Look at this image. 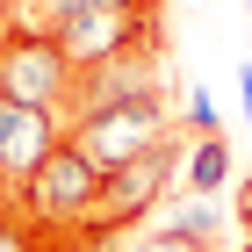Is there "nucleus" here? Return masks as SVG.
<instances>
[{
  "label": "nucleus",
  "mask_w": 252,
  "mask_h": 252,
  "mask_svg": "<svg viewBox=\"0 0 252 252\" xmlns=\"http://www.w3.org/2000/svg\"><path fill=\"white\" fill-rule=\"evenodd\" d=\"M166 137H173L166 94H158V101H130V108H94V116H72V123H65V144H79L101 173L144 158L152 144H166Z\"/></svg>",
  "instance_id": "nucleus-1"
},
{
  "label": "nucleus",
  "mask_w": 252,
  "mask_h": 252,
  "mask_svg": "<svg viewBox=\"0 0 252 252\" xmlns=\"http://www.w3.org/2000/svg\"><path fill=\"white\" fill-rule=\"evenodd\" d=\"M58 144H65V116L0 94V194H7V216H15V202L29 194V180L43 173V158Z\"/></svg>",
  "instance_id": "nucleus-2"
},
{
  "label": "nucleus",
  "mask_w": 252,
  "mask_h": 252,
  "mask_svg": "<svg viewBox=\"0 0 252 252\" xmlns=\"http://www.w3.org/2000/svg\"><path fill=\"white\" fill-rule=\"evenodd\" d=\"M0 94L65 116V101H72V58H65L43 29H7V36H0Z\"/></svg>",
  "instance_id": "nucleus-3"
},
{
  "label": "nucleus",
  "mask_w": 252,
  "mask_h": 252,
  "mask_svg": "<svg viewBox=\"0 0 252 252\" xmlns=\"http://www.w3.org/2000/svg\"><path fill=\"white\" fill-rule=\"evenodd\" d=\"M166 94V51H116V58L72 72V101H65V123L94 116V108H130V101H158Z\"/></svg>",
  "instance_id": "nucleus-4"
},
{
  "label": "nucleus",
  "mask_w": 252,
  "mask_h": 252,
  "mask_svg": "<svg viewBox=\"0 0 252 252\" xmlns=\"http://www.w3.org/2000/svg\"><path fill=\"white\" fill-rule=\"evenodd\" d=\"M158 238H173V245H188V252H216L223 245V231H238L231 223V209L216 202V194H188V202H158V223H152Z\"/></svg>",
  "instance_id": "nucleus-5"
},
{
  "label": "nucleus",
  "mask_w": 252,
  "mask_h": 252,
  "mask_svg": "<svg viewBox=\"0 0 252 252\" xmlns=\"http://www.w3.org/2000/svg\"><path fill=\"white\" fill-rule=\"evenodd\" d=\"M231 180V144H223V130L216 137H188L180 144V188L188 194H216Z\"/></svg>",
  "instance_id": "nucleus-6"
},
{
  "label": "nucleus",
  "mask_w": 252,
  "mask_h": 252,
  "mask_svg": "<svg viewBox=\"0 0 252 252\" xmlns=\"http://www.w3.org/2000/svg\"><path fill=\"white\" fill-rule=\"evenodd\" d=\"M180 130H188V137H216V101H209V87H194V94H188Z\"/></svg>",
  "instance_id": "nucleus-7"
},
{
  "label": "nucleus",
  "mask_w": 252,
  "mask_h": 252,
  "mask_svg": "<svg viewBox=\"0 0 252 252\" xmlns=\"http://www.w3.org/2000/svg\"><path fill=\"white\" fill-rule=\"evenodd\" d=\"M101 252H188V245H173V238H158V231H123V238H108Z\"/></svg>",
  "instance_id": "nucleus-8"
},
{
  "label": "nucleus",
  "mask_w": 252,
  "mask_h": 252,
  "mask_svg": "<svg viewBox=\"0 0 252 252\" xmlns=\"http://www.w3.org/2000/svg\"><path fill=\"white\" fill-rule=\"evenodd\" d=\"M231 223H238V238H252V173H245V188H238V209H231Z\"/></svg>",
  "instance_id": "nucleus-9"
},
{
  "label": "nucleus",
  "mask_w": 252,
  "mask_h": 252,
  "mask_svg": "<svg viewBox=\"0 0 252 252\" xmlns=\"http://www.w3.org/2000/svg\"><path fill=\"white\" fill-rule=\"evenodd\" d=\"M238 108H245V130H252V58L238 65Z\"/></svg>",
  "instance_id": "nucleus-10"
},
{
  "label": "nucleus",
  "mask_w": 252,
  "mask_h": 252,
  "mask_svg": "<svg viewBox=\"0 0 252 252\" xmlns=\"http://www.w3.org/2000/svg\"><path fill=\"white\" fill-rule=\"evenodd\" d=\"M0 252H29V238H22L15 223H0Z\"/></svg>",
  "instance_id": "nucleus-11"
},
{
  "label": "nucleus",
  "mask_w": 252,
  "mask_h": 252,
  "mask_svg": "<svg viewBox=\"0 0 252 252\" xmlns=\"http://www.w3.org/2000/svg\"><path fill=\"white\" fill-rule=\"evenodd\" d=\"M7 29H15V0H0V36H7Z\"/></svg>",
  "instance_id": "nucleus-12"
},
{
  "label": "nucleus",
  "mask_w": 252,
  "mask_h": 252,
  "mask_svg": "<svg viewBox=\"0 0 252 252\" xmlns=\"http://www.w3.org/2000/svg\"><path fill=\"white\" fill-rule=\"evenodd\" d=\"M0 223H7V194H0Z\"/></svg>",
  "instance_id": "nucleus-13"
},
{
  "label": "nucleus",
  "mask_w": 252,
  "mask_h": 252,
  "mask_svg": "<svg viewBox=\"0 0 252 252\" xmlns=\"http://www.w3.org/2000/svg\"><path fill=\"white\" fill-rule=\"evenodd\" d=\"M238 252H252V238H238Z\"/></svg>",
  "instance_id": "nucleus-14"
},
{
  "label": "nucleus",
  "mask_w": 252,
  "mask_h": 252,
  "mask_svg": "<svg viewBox=\"0 0 252 252\" xmlns=\"http://www.w3.org/2000/svg\"><path fill=\"white\" fill-rule=\"evenodd\" d=\"M245 22H252V0H245Z\"/></svg>",
  "instance_id": "nucleus-15"
}]
</instances>
